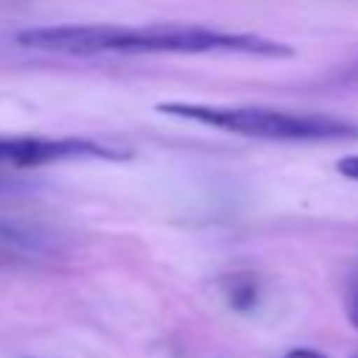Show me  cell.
Returning <instances> with one entry per match:
<instances>
[{"mask_svg":"<svg viewBox=\"0 0 358 358\" xmlns=\"http://www.w3.org/2000/svg\"><path fill=\"white\" fill-rule=\"evenodd\" d=\"M157 112L190 123H201L227 134L268 140V143H341L358 140V120L324 115V112H291L271 106H229V103H196L165 101Z\"/></svg>","mask_w":358,"mask_h":358,"instance_id":"obj_1","label":"cell"},{"mask_svg":"<svg viewBox=\"0 0 358 358\" xmlns=\"http://www.w3.org/2000/svg\"><path fill=\"white\" fill-rule=\"evenodd\" d=\"M115 53H182V56H257V59H288L294 48L288 42L246 34L221 31L196 22H148L123 25Z\"/></svg>","mask_w":358,"mask_h":358,"instance_id":"obj_2","label":"cell"},{"mask_svg":"<svg viewBox=\"0 0 358 358\" xmlns=\"http://www.w3.org/2000/svg\"><path fill=\"white\" fill-rule=\"evenodd\" d=\"M129 157H131L129 148H117L95 137H0V168H14V171L76 162V159L120 162Z\"/></svg>","mask_w":358,"mask_h":358,"instance_id":"obj_3","label":"cell"},{"mask_svg":"<svg viewBox=\"0 0 358 358\" xmlns=\"http://www.w3.org/2000/svg\"><path fill=\"white\" fill-rule=\"evenodd\" d=\"M123 25L115 22H90V25H45V28H25L17 34V45L45 53H64V56H98L115 53Z\"/></svg>","mask_w":358,"mask_h":358,"instance_id":"obj_4","label":"cell"},{"mask_svg":"<svg viewBox=\"0 0 358 358\" xmlns=\"http://www.w3.org/2000/svg\"><path fill=\"white\" fill-rule=\"evenodd\" d=\"M59 246V235L42 224L0 221V268L50 260Z\"/></svg>","mask_w":358,"mask_h":358,"instance_id":"obj_5","label":"cell"},{"mask_svg":"<svg viewBox=\"0 0 358 358\" xmlns=\"http://www.w3.org/2000/svg\"><path fill=\"white\" fill-rule=\"evenodd\" d=\"M336 171H338L344 179H350V182L358 185V154H347V157H341L338 165H336Z\"/></svg>","mask_w":358,"mask_h":358,"instance_id":"obj_6","label":"cell"},{"mask_svg":"<svg viewBox=\"0 0 358 358\" xmlns=\"http://www.w3.org/2000/svg\"><path fill=\"white\" fill-rule=\"evenodd\" d=\"M347 316H350V322L358 327V277L350 282V288H347Z\"/></svg>","mask_w":358,"mask_h":358,"instance_id":"obj_7","label":"cell"},{"mask_svg":"<svg viewBox=\"0 0 358 358\" xmlns=\"http://www.w3.org/2000/svg\"><path fill=\"white\" fill-rule=\"evenodd\" d=\"M252 299H255V288H252V285H241L238 291H232V302H235L238 308H249Z\"/></svg>","mask_w":358,"mask_h":358,"instance_id":"obj_8","label":"cell"},{"mask_svg":"<svg viewBox=\"0 0 358 358\" xmlns=\"http://www.w3.org/2000/svg\"><path fill=\"white\" fill-rule=\"evenodd\" d=\"M285 358H327V355H322V352H316L310 347H296V350L285 352Z\"/></svg>","mask_w":358,"mask_h":358,"instance_id":"obj_9","label":"cell"}]
</instances>
